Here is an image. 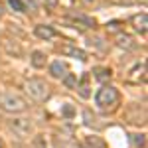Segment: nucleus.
Segmentation results:
<instances>
[{
  "mask_svg": "<svg viewBox=\"0 0 148 148\" xmlns=\"http://www.w3.org/2000/svg\"><path fill=\"white\" fill-rule=\"evenodd\" d=\"M0 107L4 109V111H8V113H22L26 111V101H24L22 97L18 95V93H2L0 95Z\"/></svg>",
  "mask_w": 148,
  "mask_h": 148,
  "instance_id": "f257e3e1",
  "label": "nucleus"
},
{
  "mask_svg": "<svg viewBox=\"0 0 148 148\" xmlns=\"http://www.w3.org/2000/svg\"><path fill=\"white\" fill-rule=\"evenodd\" d=\"M119 101V91H116V87L113 85H105L101 87L97 95H95V103L101 107V109H107L109 105H114V103Z\"/></svg>",
  "mask_w": 148,
  "mask_h": 148,
  "instance_id": "f03ea898",
  "label": "nucleus"
},
{
  "mask_svg": "<svg viewBox=\"0 0 148 148\" xmlns=\"http://www.w3.org/2000/svg\"><path fill=\"white\" fill-rule=\"evenodd\" d=\"M26 91L30 93V97L36 101H46L47 95H49V87H47L46 81L42 79H30L26 83Z\"/></svg>",
  "mask_w": 148,
  "mask_h": 148,
  "instance_id": "7ed1b4c3",
  "label": "nucleus"
},
{
  "mask_svg": "<svg viewBox=\"0 0 148 148\" xmlns=\"http://www.w3.org/2000/svg\"><path fill=\"white\" fill-rule=\"evenodd\" d=\"M10 128L14 130V134L26 138L30 132H32V123H30L28 119H14V121L10 123Z\"/></svg>",
  "mask_w": 148,
  "mask_h": 148,
  "instance_id": "20e7f679",
  "label": "nucleus"
},
{
  "mask_svg": "<svg viewBox=\"0 0 148 148\" xmlns=\"http://www.w3.org/2000/svg\"><path fill=\"white\" fill-rule=\"evenodd\" d=\"M61 53H65V56L75 57V59H79V61H85V59H87V53H85L83 49H77V47L69 46V44H65V46H61Z\"/></svg>",
  "mask_w": 148,
  "mask_h": 148,
  "instance_id": "39448f33",
  "label": "nucleus"
},
{
  "mask_svg": "<svg viewBox=\"0 0 148 148\" xmlns=\"http://www.w3.org/2000/svg\"><path fill=\"white\" fill-rule=\"evenodd\" d=\"M34 34L40 38V40H51L53 36H56V30L51 28V26H46V24H40V26H36Z\"/></svg>",
  "mask_w": 148,
  "mask_h": 148,
  "instance_id": "423d86ee",
  "label": "nucleus"
},
{
  "mask_svg": "<svg viewBox=\"0 0 148 148\" xmlns=\"http://www.w3.org/2000/svg\"><path fill=\"white\" fill-rule=\"evenodd\" d=\"M132 24H134V28H136L138 32L146 34V28H148V16H146V12H142V14H136V16L132 18Z\"/></svg>",
  "mask_w": 148,
  "mask_h": 148,
  "instance_id": "0eeeda50",
  "label": "nucleus"
},
{
  "mask_svg": "<svg viewBox=\"0 0 148 148\" xmlns=\"http://www.w3.org/2000/svg\"><path fill=\"white\" fill-rule=\"evenodd\" d=\"M144 71H146V65H144V63L136 65V67L130 71L132 75H128V81H130V83H138L140 79H144Z\"/></svg>",
  "mask_w": 148,
  "mask_h": 148,
  "instance_id": "6e6552de",
  "label": "nucleus"
},
{
  "mask_svg": "<svg viewBox=\"0 0 148 148\" xmlns=\"http://www.w3.org/2000/svg\"><path fill=\"white\" fill-rule=\"evenodd\" d=\"M65 69H67V67H65L61 61H53V63L49 65V73H51L53 77L59 79V77H63V75H65Z\"/></svg>",
  "mask_w": 148,
  "mask_h": 148,
  "instance_id": "1a4fd4ad",
  "label": "nucleus"
},
{
  "mask_svg": "<svg viewBox=\"0 0 148 148\" xmlns=\"http://www.w3.org/2000/svg\"><path fill=\"white\" fill-rule=\"evenodd\" d=\"M30 61H32L34 67H44L46 65V53L44 51H34L32 57H30Z\"/></svg>",
  "mask_w": 148,
  "mask_h": 148,
  "instance_id": "9d476101",
  "label": "nucleus"
},
{
  "mask_svg": "<svg viewBox=\"0 0 148 148\" xmlns=\"http://www.w3.org/2000/svg\"><path fill=\"white\" fill-rule=\"evenodd\" d=\"M73 18H75L77 22H81L85 28H95V20H93V18H89V16H83V14H73Z\"/></svg>",
  "mask_w": 148,
  "mask_h": 148,
  "instance_id": "9b49d317",
  "label": "nucleus"
},
{
  "mask_svg": "<svg viewBox=\"0 0 148 148\" xmlns=\"http://www.w3.org/2000/svg\"><path fill=\"white\" fill-rule=\"evenodd\" d=\"M63 83L67 85L69 89H73V87L77 85V75H73V73H65V75H63Z\"/></svg>",
  "mask_w": 148,
  "mask_h": 148,
  "instance_id": "f8f14e48",
  "label": "nucleus"
},
{
  "mask_svg": "<svg viewBox=\"0 0 148 148\" xmlns=\"http://www.w3.org/2000/svg\"><path fill=\"white\" fill-rule=\"evenodd\" d=\"M119 46H121V47H126V49L134 47V44H132V38H130V36H121V38H119Z\"/></svg>",
  "mask_w": 148,
  "mask_h": 148,
  "instance_id": "ddd939ff",
  "label": "nucleus"
},
{
  "mask_svg": "<svg viewBox=\"0 0 148 148\" xmlns=\"http://www.w3.org/2000/svg\"><path fill=\"white\" fill-rule=\"evenodd\" d=\"M8 4H10L16 12H26V6H24L22 0H8Z\"/></svg>",
  "mask_w": 148,
  "mask_h": 148,
  "instance_id": "4468645a",
  "label": "nucleus"
},
{
  "mask_svg": "<svg viewBox=\"0 0 148 148\" xmlns=\"http://www.w3.org/2000/svg\"><path fill=\"white\" fill-rule=\"evenodd\" d=\"M111 75H113V73H111V69H99L95 77H97V79H99V81H105V79H109Z\"/></svg>",
  "mask_w": 148,
  "mask_h": 148,
  "instance_id": "2eb2a0df",
  "label": "nucleus"
},
{
  "mask_svg": "<svg viewBox=\"0 0 148 148\" xmlns=\"http://www.w3.org/2000/svg\"><path fill=\"white\" fill-rule=\"evenodd\" d=\"M87 144H89V148H103V142L97 136H89L87 138Z\"/></svg>",
  "mask_w": 148,
  "mask_h": 148,
  "instance_id": "dca6fc26",
  "label": "nucleus"
},
{
  "mask_svg": "<svg viewBox=\"0 0 148 148\" xmlns=\"http://www.w3.org/2000/svg\"><path fill=\"white\" fill-rule=\"evenodd\" d=\"M132 142H134V146H136V148L144 146V134H136V136L132 138Z\"/></svg>",
  "mask_w": 148,
  "mask_h": 148,
  "instance_id": "f3484780",
  "label": "nucleus"
},
{
  "mask_svg": "<svg viewBox=\"0 0 148 148\" xmlns=\"http://www.w3.org/2000/svg\"><path fill=\"white\" fill-rule=\"evenodd\" d=\"M119 26H121V22H109L107 24V30H109V32H116Z\"/></svg>",
  "mask_w": 148,
  "mask_h": 148,
  "instance_id": "a211bd4d",
  "label": "nucleus"
},
{
  "mask_svg": "<svg viewBox=\"0 0 148 148\" xmlns=\"http://www.w3.org/2000/svg\"><path fill=\"white\" fill-rule=\"evenodd\" d=\"M63 114H65V116H71V114H73V107H71V105H65V107H63Z\"/></svg>",
  "mask_w": 148,
  "mask_h": 148,
  "instance_id": "6ab92c4d",
  "label": "nucleus"
},
{
  "mask_svg": "<svg viewBox=\"0 0 148 148\" xmlns=\"http://www.w3.org/2000/svg\"><path fill=\"white\" fill-rule=\"evenodd\" d=\"M83 114H85V119H87V125L91 126V125H93V121H95V116H93V119H91V113H89V111H85V113H83Z\"/></svg>",
  "mask_w": 148,
  "mask_h": 148,
  "instance_id": "aec40b11",
  "label": "nucleus"
},
{
  "mask_svg": "<svg viewBox=\"0 0 148 148\" xmlns=\"http://www.w3.org/2000/svg\"><path fill=\"white\" fill-rule=\"evenodd\" d=\"M44 2H46V6L53 8V6H57V2H59V0H44Z\"/></svg>",
  "mask_w": 148,
  "mask_h": 148,
  "instance_id": "412c9836",
  "label": "nucleus"
},
{
  "mask_svg": "<svg viewBox=\"0 0 148 148\" xmlns=\"http://www.w3.org/2000/svg\"><path fill=\"white\" fill-rule=\"evenodd\" d=\"M0 148H4V142H2V140H0Z\"/></svg>",
  "mask_w": 148,
  "mask_h": 148,
  "instance_id": "4be33fe9",
  "label": "nucleus"
},
{
  "mask_svg": "<svg viewBox=\"0 0 148 148\" xmlns=\"http://www.w3.org/2000/svg\"><path fill=\"white\" fill-rule=\"evenodd\" d=\"M0 14H2V8H0Z\"/></svg>",
  "mask_w": 148,
  "mask_h": 148,
  "instance_id": "5701e85b",
  "label": "nucleus"
}]
</instances>
